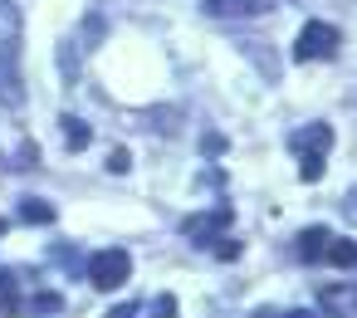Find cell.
<instances>
[{
    "instance_id": "cell-9",
    "label": "cell",
    "mask_w": 357,
    "mask_h": 318,
    "mask_svg": "<svg viewBox=\"0 0 357 318\" xmlns=\"http://www.w3.org/2000/svg\"><path fill=\"white\" fill-rule=\"evenodd\" d=\"M64 137H69V147H84L89 142V128H79L74 118H64Z\"/></svg>"
},
{
    "instance_id": "cell-2",
    "label": "cell",
    "mask_w": 357,
    "mask_h": 318,
    "mask_svg": "<svg viewBox=\"0 0 357 318\" xmlns=\"http://www.w3.org/2000/svg\"><path fill=\"white\" fill-rule=\"evenodd\" d=\"M289 142H294V152H298V176H303V181H318V176H323V157H328V147H333V128H328V123H308V128L294 132Z\"/></svg>"
},
{
    "instance_id": "cell-3",
    "label": "cell",
    "mask_w": 357,
    "mask_h": 318,
    "mask_svg": "<svg viewBox=\"0 0 357 318\" xmlns=\"http://www.w3.org/2000/svg\"><path fill=\"white\" fill-rule=\"evenodd\" d=\"M337 45H342V35H337L333 25L308 20V25L298 30V40H294V59H298V64H308V59H333Z\"/></svg>"
},
{
    "instance_id": "cell-10",
    "label": "cell",
    "mask_w": 357,
    "mask_h": 318,
    "mask_svg": "<svg viewBox=\"0 0 357 318\" xmlns=\"http://www.w3.org/2000/svg\"><path fill=\"white\" fill-rule=\"evenodd\" d=\"M20 215H25V220H54V211H50V206H40V201H25V206H20Z\"/></svg>"
},
{
    "instance_id": "cell-12",
    "label": "cell",
    "mask_w": 357,
    "mask_h": 318,
    "mask_svg": "<svg viewBox=\"0 0 357 318\" xmlns=\"http://www.w3.org/2000/svg\"><path fill=\"white\" fill-rule=\"evenodd\" d=\"M342 206H347V215H352V220H357V186H352V196H347V201H342Z\"/></svg>"
},
{
    "instance_id": "cell-13",
    "label": "cell",
    "mask_w": 357,
    "mask_h": 318,
    "mask_svg": "<svg viewBox=\"0 0 357 318\" xmlns=\"http://www.w3.org/2000/svg\"><path fill=\"white\" fill-rule=\"evenodd\" d=\"M108 318H137V308H113Z\"/></svg>"
},
{
    "instance_id": "cell-11",
    "label": "cell",
    "mask_w": 357,
    "mask_h": 318,
    "mask_svg": "<svg viewBox=\"0 0 357 318\" xmlns=\"http://www.w3.org/2000/svg\"><path fill=\"white\" fill-rule=\"evenodd\" d=\"M152 318H176V298H172V294H162V298L152 303Z\"/></svg>"
},
{
    "instance_id": "cell-8",
    "label": "cell",
    "mask_w": 357,
    "mask_h": 318,
    "mask_svg": "<svg viewBox=\"0 0 357 318\" xmlns=\"http://www.w3.org/2000/svg\"><path fill=\"white\" fill-rule=\"evenodd\" d=\"M220 225H230V211L220 206L215 215H201V220H186V235H211V230H220Z\"/></svg>"
},
{
    "instance_id": "cell-7",
    "label": "cell",
    "mask_w": 357,
    "mask_h": 318,
    "mask_svg": "<svg viewBox=\"0 0 357 318\" xmlns=\"http://www.w3.org/2000/svg\"><path fill=\"white\" fill-rule=\"evenodd\" d=\"M323 259L337 264V269H357V240H328V255Z\"/></svg>"
},
{
    "instance_id": "cell-6",
    "label": "cell",
    "mask_w": 357,
    "mask_h": 318,
    "mask_svg": "<svg viewBox=\"0 0 357 318\" xmlns=\"http://www.w3.org/2000/svg\"><path fill=\"white\" fill-rule=\"evenodd\" d=\"M328 240H333V230H328V225H308V230L298 235V259L318 264V259L328 255Z\"/></svg>"
},
{
    "instance_id": "cell-4",
    "label": "cell",
    "mask_w": 357,
    "mask_h": 318,
    "mask_svg": "<svg viewBox=\"0 0 357 318\" xmlns=\"http://www.w3.org/2000/svg\"><path fill=\"white\" fill-rule=\"evenodd\" d=\"M128 274H132L128 250H98V255L89 259V279H93V289H123Z\"/></svg>"
},
{
    "instance_id": "cell-14",
    "label": "cell",
    "mask_w": 357,
    "mask_h": 318,
    "mask_svg": "<svg viewBox=\"0 0 357 318\" xmlns=\"http://www.w3.org/2000/svg\"><path fill=\"white\" fill-rule=\"evenodd\" d=\"M0 230H6V220H0Z\"/></svg>"
},
{
    "instance_id": "cell-5",
    "label": "cell",
    "mask_w": 357,
    "mask_h": 318,
    "mask_svg": "<svg viewBox=\"0 0 357 318\" xmlns=\"http://www.w3.org/2000/svg\"><path fill=\"white\" fill-rule=\"evenodd\" d=\"M201 10L211 20H255L274 10V0H201Z\"/></svg>"
},
{
    "instance_id": "cell-1",
    "label": "cell",
    "mask_w": 357,
    "mask_h": 318,
    "mask_svg": "<svg viewBox=\"0 0 357 318\" xmlns=\"http://www.w3.org/2000/svg\"><path fill=\"white\" fill-rule=\"evenodd\" d=\"M20 10L0 0V98L10 108L25 103V74H20Z\"/></svg>"
}]
</instances>
